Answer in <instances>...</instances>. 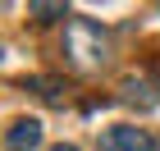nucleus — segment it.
<instances>
[{"mask_svg": "<svg viewBox=\"0 0 160 151\" xmlns=\"http://www.w3.org/2000/svg\"><path fill=\"white\" fill-rule=\"evenodd\" d=\"M64 46H69V60L78 69H101L105 64V50H110V37L105 28L92 23V18H73L69 32H64Z\"/></svg>", "mask_w": 160, "mask_h": 151, "instance_id": "f257e3e1", "label": "nucleus"}, {"mask_svg": "<svg viewBox=\"0 0 160 151\" xmlns=\"http://www.w3.org/2000/svg\"><path fill=\"white\" fill-rule=\"evenodd\" d=\"M32 14H41V18H55V14H64V5H32Z\"/></svg>", "mask_w": 160, "mask_h": 151, "instance_id": "423d86ee", "label": "nucleus"}, {"mask_svg": "<svg viewBox=\"0 0 160 151\" xmlns=\"http://www.w3.org/2000/svg\"><path fill=\"white\" fill-rule=\"evenodd\" d=\"M101 151H156V142L142 133V128H110V133H101Z\"/></svg>", "mask_w": 160, "mask_h": 151, "instance_id": "f03ea898", "label": "nucleus"}, {"mask_svg": "<svg viewBox=\"0 0 160 151\" xmlns=\"http://www.w3.org/2000/svg\"><path fill=\"white\" fill-rule=\"evenodd\" d=\"M50 151H78V147H69V142H60V147H50Z\"/></svg>", "mask_w": 160, "mask_h": 151, "instance_id": "0eeeda50", "label": "nucleus"}, {"mask_svg": "<svg viewBox=\"0 0 160 151\" xmlns=\"http://www.w3.org/2000/svg\"><path fill=\"white\" fill-rule=\"evenodd\" d=\"M37 87H41V96H46L50 105H64V92H60V78H41Z\"/></svg>", "mask_w": 160, "mask_h": 151, "instance_id": "39448f33", "label": "nucleus"}, {"mask_svg": "<svg viewBox=\"0 0 160 151\" xmlns=\"http://www.w3.org/2000/svg\"><path fill=\"white\" fill-rule=\"evenodd\" d=\"M123 101H133V105H156V96H151V83H142V78H128V83H123Z\"/></svg>", "mask_w": 160, "mask_h": 151, "instance_id": "20e7f679", "label": "nucleus"}, {"mask_svg": "<svg viewBox=\"0 0 160 151\" xmlns=\"http://www.w3.org/2000/svg\"><path fill=\"white\" fill-rule=\"evenodd\" d=\"M5 147H9V151H32V147H41V124H37V119H14L9 133H5Z\"/></svg>", "mask_w": 160, "mask_h": 151, "instance_id": "7ed1b4c3", "label": "nucleus"}]
</instances>
